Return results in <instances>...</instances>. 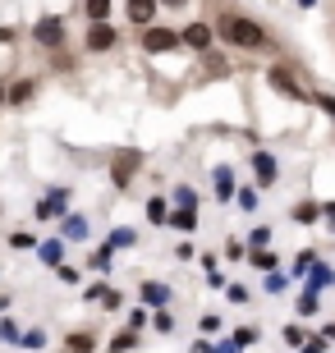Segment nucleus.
Instances as JSON below:
<instances>
[{
    "instance_id": "f257e3e1",
    "label": "nucleus",
    "mask_w": 335,
    "mask_h": 353,
    "mask_svg": "<svg viewBox=\"0 0 335 353\" xmlns=\"http://www.w3.org/2000/svg\"><path fill=\"white\" fill-rule=\"evenodd\" d=\"M216 37L230 41V46H239V51H267L271 46L267 28H262L258 19H248V14H220L216 19Z\"/></svg>"
},
{
    "instance_id": "f03ea898",
    "label": "nucleus",
    "mask_w": 335,
    "mask_h": 353,
    "mask_svg": "<svg viewBox=\"0 0 335 353\" xmlns=\"http://www.w3.org/2000/svg\"><path fill=\"white\" fill-rule=\"evenodd\" d=\"M65 37H69V23H65V19H55V14H46V19L32 28V41H37V46H46V51H60V46H65Z\"/></svg>"
},
{
    "instance_id": "7ed1b4c3",
    "label": "nucleus",
    "mask_w": 335,
    "mask_h": 353,
    "mask_svg": "<svg viewBox=\"0 0 335 353\" xmlns=\"http://www.w3.org/2000/svg\"><path fill=\"white\" fill-rule=\"evenodd\" d=\"M180 41H184V37L175 32V28H161V23H147V28H142V51H152V55L175 51Z\"/></svg>"
},
{
    "instance_id": "20e7f679",
    "label": "nucleus",
    "mask_w": 335,
    "mask_h": 353,
    "mask_svg": "<svg viewBox=\"0 0 335 353\" xmlns=\"http://www.w3.org/2000/svg\"><path fill=\"white\" fill-rule=\"evenodd\" d=\"M119 41V32H115V23H88V51L92 55H102V51H111V46H115Z\"/></svg>"
},
{
    "instance_id": "39448f33",
    "label": "nucleus",
    "mask_w": 335,
    "mask_h": 353,
    "mask_svg": "<svg viewBox=\"0 0 335 353\" xmlns=\"http://www.w3.org/2000/svg\"><path fill=\"white\" fill-rule=\"evenodd\" d=\"M156 5H161V0H124V14H129V23L147 28L156 19Z\"/></svg>"
},
{
    "instance_id": "423d86ee",
    "label": "nucleus",
    "mask_w": 335,
    "mask_h": 353,
    "mask_svg": "<svg viewBox=\"0 0 335 353\" xmlns=\"http://www.w3.org/2000/svg\"><path fill=\"white\" fill-rule=\"evenodd\" d=\"M180 37H184V46H193V51H207V46H211V23H189Z\"/></svg>"
},
{
    "instance_id": "0eeeda50",
    "label": "nucleus",
    "mask_w": 335,
    "mask_h": 353,
    "mask_svg": "<svg viewBox=\"0 0 335 353\" xmlns=\"http://www.w3.org/2000/svg\"><path fill=\"white\" fill-rule=\"evenodd\" d=\"M32 97H37V83H32V79H19L10 88V105H28Z\"/></svg>"
},
{
    "instance_id": "6e6552de",
    "label": "nucleus",
    "mask_w": 335,
    "mask_h": 353,
    "mask_svg": "<svg viewBox=\"0 0 335 353\" xmlns=\"http://www.w3.org/2000/svg\"><path fill=\"white\" fill-rule=\"evenodd\" d=\"M65 349H69V353H97V340H92L88 330H74V335L65 340Z\"/></svg>"
},
{
    "instance_id": "1a4fd4ad",
    "label": "nucleus",
    "mask_w": 335,
    "mask_h": 353,
    "mask_svg": "<svg viewBox=\"0 0 335 353\" xmlns=\"http://www.w3.org/2000/svg\"><path fill=\"white\" fill-rule=\"evenodd\" d=\"M271 83L285 92V97H294V101H303V88H294V79L285 74V69H271Z\"/></svg>"
},
{
    "instance_id": "9d476101",
    "label": "nucleus",
    "mask_w": 335,
    "mask_h": 353,
    "mask_svg": "<svg viewBox=\"0 0 335 353\" xmlns=\"http://www.w3.org/2000/svg\"><path fill=\"white\" fill-rule=\"evenodd\" d=\"M133 165H138V157H133V152H124V157L115 161V183H119V188L133 179Z\"/></svg>"
},
{
    "instance_id": "9b49d317",
    "label": "nucleus",
    "mask_w": 335,
    "mask_h": 353,
    "mask_svg": "<svg viewBox=\"0 0 335 353\" xmlns=\"http://www.w3.org/2000/svg\"><path fill=\"white\" fill-rule=\"evenodd\" d=\"M83 10L92 23H102V19H111V0H83Z\"/></svg>"
},
{
    "instance_id": "f8f14e48",
    "label": "nucleus",
    "mask_w": 335,
    "mask_h": 353,
    "mask_svg": "<svg viewBox=\"0 0 335 353\" xmlns=\"http://www.w3.org/2000/svg\"><path fill=\"white\" fill-rule=\"evenodd\" d=\"M258 179H262V183L276 179V161H271V157H258Z\"/></svg>"
},
{
    "instance_id": "ddd939ff",
    "label": "nucleus",
    "mask_w": 335,
    "mask_h": 353,
    "mask_svg": "<svg viewBox=\"0 0 335 353\" xmlns=\"http://www.w3.org/2000/svg\"><path fill=\"white\" fill-rule=\"evenodd\" d=\"M147 221H166V202H161V197H152V202H147Z\"/></svg>"
},
{
    "instance_id": "4468645a",
    "label": "nucleus",
    "mask_w": 335,
    "mask_h": 353,
    "mask_svg": "<svg viewBox=\"0 0 335 353\" xmlns=\"http://www.w3.org/2000/svg\"><path fill=\"white\" fill-rule=\"evenodd\" d=\"M32 243H37V239L23 234V230H19V234H10V248H32Z\"/></svg>"
},
{
    "instance_id": "2eb2a0df",
    "label": "nucleus",
    "mask_w": 335,
    "mask_h": 353,
    "mask_svg": "<svg viewBox=\"0 0 335 353\" xmlns=\"http://www.w3.org/2000/svg\"><path fill=\"white\" fill-rule=\"evenodd\" d=\"M175 225H180V230H193L198 216H193V211H180V216H175Z\"/></svg>"
},
{
    "instance_id": "dca6fc26",
    "label": "nucleus",
    "mask_w": 335,
    "mask_h": 353,
    "mask_svg": "<svg viewBox=\"0 0 335 353\" xmlns=\"http://www.w3.org/2000/svg\"><path fill=\"white\" fill-rule=\"evenodd\" d=\"M161 5H170V10H184V5H189V0H161Z\"/></svg>"
},
{
    "instance_id": "f3484780",
    "label": "nucleus",
    "mask_w": 335,
    "mask_h": 353,
    "mask_svg": "<svg viewBox=\"0 0 335 353\" xmlns=\"http://www.w3.org/2000/svg\"><path fill=\"white\" fill-rule=\"evenodd\" d=\"M0 105H10V88L5 83H0Z\"/></svg>"
}]
</instances>
